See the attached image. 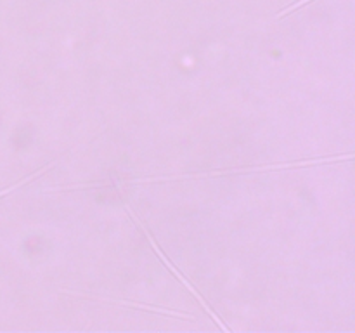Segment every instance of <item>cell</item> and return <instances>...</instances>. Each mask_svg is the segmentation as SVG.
I'll return each instance as SVG.
<instances>
[{"instance_id":"obj_3","label":"cell","mask_w":355,"mask_h":333,"mask_svg":"<svg viewBox=\"0 0 355 333\" xmlns=\"http://www.w3.org/2000/svg\"><path fill=\"white\" fill-rule=\"evenodd\" d=\"M309 2H311V0H300V2L293 3V6H291V7H288V9L281 10V12H279V14H277V17H283V16H286V14L293 12V10H295V9H298V7H300V6H305V3H309Z\"/></svg>"},{"instance_id":"obj_2","label":"cell","mask_w":355,"mask_h":333,"mask_svg":"<svg viewBox=\"0 0 355 333\" xmlns=\"http://www.w3.org/2000/svg\"><path fill=\"white\" fill-rule=\"evenodd\" d=\"M68 295H76V297H87V298H96V300H104V302H116V304H125L130 305V307H137V309H144V311H153L158 312V314H166V316H177V318H184V319H193L191 314H184V312H177V311H165V309H156L151 307V305H144V304H137V302H128V300H114V298H101V297H92V295H82L78 291H71V290H61Z\"/></svg>"},{"instance_id":"obj_1","label":"cell","mask_w":355,"mask_h":333,"mask_svg":"<svg viewBox=\"0 0 355 333\" xmlns=\"http://www.w3.org/2000/svg\"><path fill=\"white\" fill-rule=\"evenodd\" d=\"M125 208H127L128 215H130V217H132V219H134V222H135V224H137V225H139V228H141V229H142V232H144V234H146V238H148V241H149V243H151V246H153V250H155V252H156V255H158V257H159V259H162V262H163V264H165V266H166V267H168V269H170V273H172V274H173V276H175V278H177V280H179V281H182V283H184V284H186V288H187V290H189V291H191V293H193V295H194V297H196V298H198V300H200V304H203L205 311H207V312H208V314H210V316H211V318H214V319H215V321H217V325H218V326H220V328H222V330H227V326H225V325H224V323H222V321H220V318H218V316H217V314H215V312H214V311H211V309H210V305H208V304H207V302H205V298H203V297H201V295H200V293H198V291H196V288H194V287H193V284H191V283H189V281H187V280H186V278H184V274H182V273H180V271H179V269H177V267H173V266H172V262H170V260H168V259H166V255H165V253H163V252H162V250H159V246H158V245H156V241H155V239H153L151 232H149V231H148V228H146V225H144V224H142V222H141V221H139V219H137V215H135V214H134V212H132V208H130V207H125Z\"/></svg>"}]
</instances>
